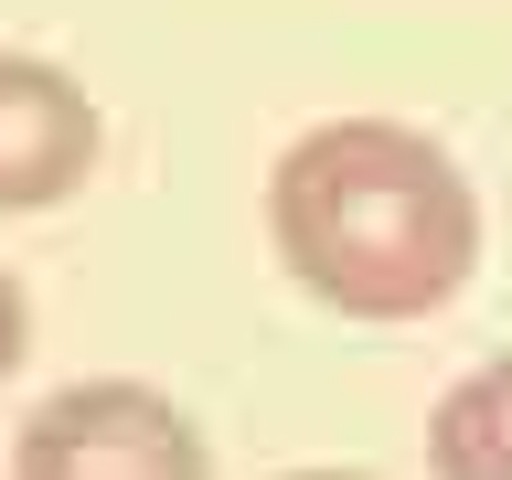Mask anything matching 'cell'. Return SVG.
Listing matches in <instances>:
<instances>
[{"label":"cell","instance_id":"obj_1","mask_svg":"<svg viewBox=\"0 0 512 480\" xmlns=\"http://www.w3.org/2000/svg\"><path fill=\"white\" fill-rule=\"evenodd\" d=\"M267 246L320 310L427 320L480 267V192L416 118H320L267 171Z\"/></svg>","mask_w":512,"mask_h":480},{"label":"cell","instance_id":"obj_2","mask_svg":"<svg viewBox=\"0 0 512 480\" xmlns=\"http://www.w3.org/2000/svg\"><path fill=\"white\" fill-rule=\"evenodd\" d=\"M11 480H214V448L160 384L96 374L43 395L11 448Z\"/></svg>","mask_w":512,"mask_h":480},{"label":"cell","instance_id":"obj_3","mask_svg":"<svg viewBox=\"0 0 512 480\" xmlns=\"http://www.w3.org/2000/svg\"><path fill=\"white\" fill-rule=\"evenodd\" d=\"M107 118L54 54H11L0 43V214H43L64 192H86Z\"/></svg>","mask_w":512,"mask_h":480},{"label":"cell","instance_id":"obj_4","mask_svg":"<svg viewBox=\"0 0 512 480\" xmlns=\"http://www.w3.org/2000/svg\"><path fill=\"white\" fill-rule=\"evenodd\" d=\"M427 459L438 480H512V352L470 363L427 416Z\"/></svg>","mask_w":512,"mask_h":480},{"label":"cell","instance_id":"obj_5","mask_svg":"<svg viewBox=\"0 0 512 480\" xmlns=\"http://www.w3.org/2000/svg\"><path fill=\"white\" fill-rule=\"evenodd\" d=\"M22 352H32V299H22V278L0 267V374H11Z\"/></svg>","mask_w":512,"mask_h":480},{"label":"cell","instance_id":"obj_6","mask_svg":"<svg viewBox=\"0 0 512 480\" xmlns=\"http://www.w3.org/2000/svg\"><path fill=\"white\" fill-rule=\"evenodd\" d=\"M288 480H374V470H288Z\"/></svg>","mask_w":512,"mask_h":480}]
</instances>
